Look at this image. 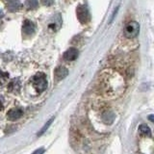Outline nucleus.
Returning a JSON list of instances; mask_svg holds the SVG:
<instances>
[{
  "label": "nucleus",
  "instance_id": "f257e3e1",
  "mask_svg": "<svg viewBox=\"0 0 154 154\" xmlns=\"http://www.w3.org/2000/svg\"><path fill=\"white\" fill-rule=\"evenodd\" d=\"M99 91L107 97H117L125 90V81L123 77L117 71L107 69L99 76L98 81Z\"/></svg>",
  "mask_w": 154,
  "mask_h": 154
},
{
  "label": "nucleus",
  "instance_id": "f03ea898",
  "mask_svg": "<svg viewBox=\"0 0 154 154\" xmlns=\"http://www.w3.org/2000/svg\"><path fill=\"white\" fill-rule=\"evenodd\" d=\"M32 85L38 94L45 91L47 88V79L45 73H37L35 76H33V78L31 80Z\"/></svg>",
  "mask_w": 154,
  "mask_h": 154
},
{
  "label": "nucleus",
  "instance_id": "7ed1b4c3",
  "mask_svg": "<svg viewBox=\"0 0 154 154\" xmlns=\"http://www.w3.org/2000/svg\"><path fill=\"white\" fill-rule=\"evenodd\" d=\"M76 16L81 23H88L91 19L89 10L85 5H79L76 9Z\"/></svg>",
  "mask_w": 154,
  "mask_h": 154
},
{
  "label": "nucleus",
  "instance_id": "20e7f679",
  "mask_svg": "<svg viewBox=\"0 0 154 154\" xmlns=\"http://www.w3.org/2000/svg\"><path fill=\"white\" fill-rule=\"evenodd\" d=\"M139 30H140V26L139 23L136 21H131L129 22L126 26L124 28V35L126 38H132L138 36L139 34Z\"/></svg>",
  "mask_w": 154,
  "mask_h": 154
},
{
  "label": "nucleus",
  "instance_id": "39448f33",
  "mask_svg": "<svg viewBox=\"0 0 154 154\" xmlns=\"http://www.w3.org/2000/svg\"><path fill=\"white\" fill-rule=\"evenodd\" d=\"M23 115V111L20 108H13L7 113V118L10 120H17L21 118Z\"/></svg>",
  "mask_w": 154,
  "mask_h": 154
},
{
  "label": "nucleus",
  "instance_id": "423d86ee",
  "mask_svg": "<svg viewBox=\"0 0 154 154\" xmlns=\"http://www.w3.org/2000/svg\"><path fill=\"white\" fill-rule=\"evenodd\" d=\"M22 32L27 36L34 34V32H35V25H34V23L30 20H28V19H26V20L23 22Z\"/></svg>",
  "mask_w": 154,
  "mask_h": 154
},
{
  "label": "nucleus",
  "instance_id": "0eeeda50",
  "mask_svg": "<svg viewBox=\"0 0 154 154\" xmlns=\"http://www.w3.org/2000/svg\"><path fill=\"white\" fill-rule=\"evenodd\" d=\"M77 57H78V50L74 47L69 48L64 53V59L66 61H74Z\"/></svg>",
  "mask_w": 154,
  "mask_h": 154
},
{
  "label": "nucleus",
  "instance_id": "6e6552de",
  "mask_svg": "<svg viewBox=\"0 0 154 154\" xmlns=\"http://www.w3.org/2000/svg\"><path fill=\"white\" fill-rule=\"evenodd\" d=\"M20 90V82H19L18 78H14L13 79L10 83L8 84V91L10 93L13 94H17Z\"/></svg>",
  "mask_w": 154,
  "mask_h": 154
},
{
  "label": "nucleus",
  "instance_id": "1a4fd4ad",
  "mask_svg": "<svg viewBox=\"0 0 154 154\" xmlns=\"http://www.w3.org/2000/svg\"><path fill=\"white\" fill-rule=\"evenodd\" d=\"M54 74L58 80H61L67 76V74H69V70H67L65 66H58L54 70Z\"/></svg>",
  "mask_w": 154,
  "mask_h": 154
},
{
  "label": "nucleus",
  "instance_id": "9d476101",
  "mask_svg": "<svg viewBox=\"0 0 154 154\" xmlns=\"http://www.w3.org/2000/svg\"><path fill=\"white\" fill-rule=\"evenodd\" d=\"M20 7H21V4L18 0H9L7 3V9L10 12L17 11V10H18Z\"/></svg>",
  "mask_w": 154,
  "mask_h": 154
},
{
  "label": "nucleus",
  "instance_id": "9b49d317",
  "mask_svg": "<svg viewBox=\"0 0 154 154\" xmlns=\"http://www.w3.org/2000/svg\"><path fill=\"white\" fill-rule=\"evenodd\" d=\"M139 131H140V133H141V135H143V136L151 137V130H150V128H149V127L147 126V125H146V124L140 125Z\"/></svg>",
  "mask_w": 154,
  "mask_h": 154
},
{
  "label": "nucleus",
  "instance_id": "f8f14e48",
  "mask_svg": "<svg viewBox=\"0 0 154 154\" xmlns=\"http://www.w3.org/2000/svg\"><path fill=\"white\" fill-rule=\"evenodd\" d=\"M102 119L107 124H111L114 120V114L112 112H105L102 115Z\"/></svg>",
  "mask_w": 154,
  "mask_h": 154
},
{
  "label": "nucleus",
  "instance_id": "ddd939ff",
  "mask_svg": "<svg viewBox=\"0 0 154 154\" xmlns=\"http://www.w3.org/2000/svg\"><path fill=\"white\" fill-rule=\"evenodd\" d=\"M25 7L29 10L36 9L38 7V0H25Z\"/></svg>",
  "mask_w": 154,
  "mask_h": 154
},
{
  "label": "nucleus",
  "instance_id": "4468645a",
  "mask_svg": "<svg viewBox=\"0 0 154 154\" xmlns=\"http://www.w3.org/2000/svg\"><path fill=\"white\" fill-rule=\"evenodd\" d=\"M8 77H9V74L6 73V72H2V71H0V88L6 83V81L8 79Z\"/></svg>",
  "mask_w": 154,
  "mask_h": 154
},
{
  "label": "nucleus",
  "instance_id": "2eb2a0df",
  "mask_svg": "<svg viewBox=\"0 0 154 154\" xmlns=\"http://www.w3.org/2000/svg\"><path fill=\"white\" fill-rule=\"evenodd\" d=\"M53 122V119H50L49 120H48V122L45 124V126H43V127L41 129V131L38 133V136H41V135H42L43 133H45V132L46 131V130L48 129V127L50 126V124H51V122Z\"/></svg>",
  "mask_w": 154,
  "mask_h": 154
},
{
  "label": "nucleus",
  "instance_id": "dca6fc26",
  "mask_svg": "<svg viewBox=\"0 0 154 154\" xmlns=\"http://www.w3.org/2000/svg\"><path fill=\"white\" fill-rule=\"evenodd\" d=\"M42 3L45 6H51L54 3V0H42Z\"/></svg>",
  "mask_w": 154,
  "mask_h": 154
},
{
  "label": "nucleus",
  "instance_id": "f3484780",
  "mask_svg": "<svg viewBox=\"0 0 154 154\" xmlns=\"http://www.w3.org/2000/svg\"><path fill=\"white\" fill-rule=\"evenodd\" d=\"M43 152H45V148H40V149H38V150L34 151L32 154H42Z\"/></svg>",
  "mask_w": 154,
  "mask_h": 154
},
{
  "label": "nucleus",
  "instance_id": "a211bd4d",
  "mask_svg": "<svg viewBox=\"0 0 154 154\" xmlns=\"http://www.w3.org/2000/svg\"><path fill=\"white\" fill-rule=\"evenodd\" d=\"M4 108V101H3V98L0 96V111H2Z\"/></svg>",
  "mask_w": 154,
  "mask_h": 154
},
{
  "label": "nucleus",
  "instance_id": "6ab92c4d",
  "mask_svg": "<svg viewBox=\"0 0 154 154\" xmlns=\"http://www.w3.org/2000/svg\"><path fill=\"white\" fill-rule=\"evenodd\" d=\"M149 119H150V122H153V116L152 115L149 116Z\"/></svg>",
  "mask_w": 154,
  "mask_h": 154
}]
</instances>
